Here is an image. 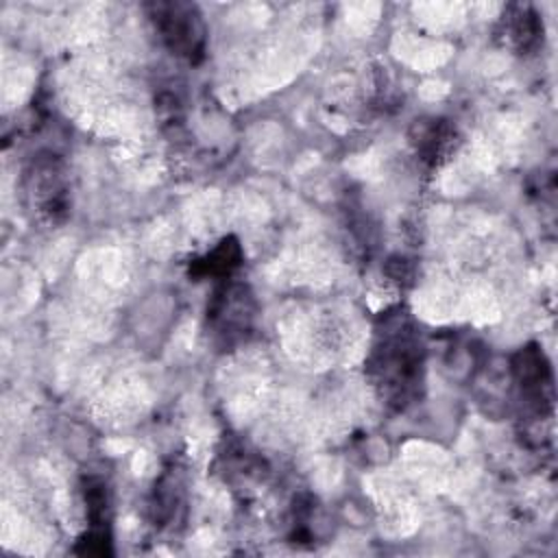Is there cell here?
Returning <instances> with one entry per match:
<instances>
[{"mask_svg": "<svg viewBox=\"0 0 558 558\" xmlns=\"http://www.w3.org/2000/svg\"><path fill=\"white\" fill-rule=\"evenodd\" d=\"M153 22L172 52L187 57L190 61L203 52L205 28L194 7L177 2L157 4L153 11Z\"/></svg>", "mask_w": 558, "mask_h": 558, "instance_id": "7a4b0ae2", "label": "cell"}, {"mask_svg": "<svg viewBox=\"0 0 558 558\" xmlns=\"http://www.w3.org/2000/svg\"><path fill=\"white\" fill-rule=\"evenodd\" d=\"M371 375L384 395L403 405L421 384L423 347L405 316L388 318L371 353Z\"/></svg>", "mask_w": 558, "mask_h": 558, "instance_id": "6da1fadb", "label": "cell"}]
</instances>
